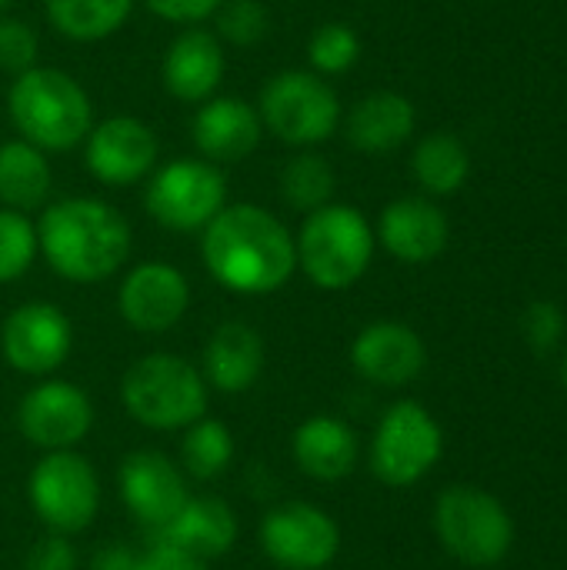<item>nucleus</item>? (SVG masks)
<instances>
[{"label":"nucleus","instance_id":"obj_10","mask_svg":"<svg viewBox=\"0 0 567 570\" xmlns=\"http://www.w3.org/2000/svg\"><path fill=\"white\" fill-rule=\"evenodd\" d=\"M30 504L53 534L87 531L100 508V481L87 458L74 451H50L30 474Z\"/></svg>","mask_w":567,"mask_h":570},{"label":"nucleus","instance_id":"obj_11","mask_svg":"<svg viewBox=\"0 0 567 570\" xmlns=\"http://www.w3.org/2000/svg\"><path fill=\"white\" fill-rule=\"evenodd\" d=\"M261 548L277 568L324 570L341 551V531L328 511L291 501L264 514Z\"/></svg>","mask_w":567,"mask_h":570},{"label":"nucleus","instance_id":"obj_12","mask_svg":"<svg viewBox=\"0 0 567 570\" xmlns=\"http://www.w3.org/2000/svg\"><path fill=\"white\" fill-rule=\"evenodd\" d=\"M74 347V327L67 314L47 301H30L10 311L0 331L3 361L27 377L53 374Z\"/></svg>","mask_w":567,"mask_h":570},{"label":"nucleus","instance_id":"obj_30","mask_svg":"<svg viewBox=\"0 0 567 570\" xmlns=\"http://www.w3.org/2000/svg\"><path fill=\"white\" fill-rule=\"evenodd\" d=\"M37 224L20 210H0V284L23 277L37 257Z\"/></svg>","mask_w":567,"mask_h":570},{"label":"nucleus","instance_id":"obj_8","mask_svg":"<svg viewBox=\"0 0 567 570\" xmlns=\"http://www.w3.org/2000/svg\"><path fill=\"white\" fill-rule=\"evenodd\" d=\"M224 204H227V180L211 160L177 157L157 167L144 190V207L150 220L174 234L204 230Z\"/></svg>","mask_w":567,"mask_h":570},{"label":"nucleus","instance_id":"obj_27","mask_svg":"<svg viewBox=\"0 0 567 570\" xmlns=\"http://www.w3.org/2000/svg\"><path fill=\"white\" fill-rule=\"evenodd\" d=\"M411 170L414 180L434 194V197H451L465 187L468 174H471V157L465 150V144L451 134H431L418 144L414 157H411Z\"/></svg>","mask_w":567,"mask_h":570},{"label":"nucleus","instance_id":"obj_32","mask_svg":"<svg viewBox=\"0 0 567 570\" xmlns=\"http://www.w3.org/2000/svg\"><path fill=\"white\" fill-rule=\"evenodd\" d=\"M217 40H227L234 47H254L267 37L271 17L261 0H224L214 10Z\"/></svg>","mask_w":567,"mask_h":570},{"label":"nucleus","instance_id":"obj_20","mask_svg":"<svg viewBox=\"0 0 567 570\" xmlns=\"http://www.w3.org/2000/svg\"><path fill=\"white\" fill-rule=\"evenodd\" d=\"M448 217L438 204L424 197H401L381 210L378 240L404 264H428L448 247Z\"/></svg>","mask_w":567,"mask_h":570},{"label":"nucleus","instance_id":"obj_24","mask_svg":"<svg viewBox=\"0 0 567 570\" xmlns=\"http://www.w3.org/2000/svg\"><path fill=\"white\" fill-rule=\"evenodd\" d=\"M294 461L297 468L314 481H344L358 464V434L341 421L328 414L307 417L294 431Z\"/></svg>","mask_w":567,"mask_h":570},{"label":"nucleus","instance_id":"obj_29","mask_svg":"<svg viewBox=\"0 0 567 570\" xmlns=\"http://www.w3.org/2000/svg\"><path fill=\"white\" fill-rule=\"evenodd\" d=\"M281 197L291 210L311 214L334 197V170L321 154H297L281 170Z\"/></svg>","mask_w":567,"mask_h":570},{"label":"nucleus","instance_id":"obj_17","mask_svg":"<svg viewBox=\"0 0 567 570\" xmlns=\"http://www.w3.org/2000/svg\"><path fill=\"white\" fill-rule=\"evenodd\" d=\"M351 364L371 384L404 387V384H411L424 371L428 351H424V341L408 324L378 321V324H368L354 337Z\"/></svg>","mask_w":567,"mask_h":570},{"label":"nucleus","instance_id":"obj_21","mask_svg":"<svg viewBox=\"0 0 567 570\" xmlns=\"http://www.w3.org/2000/svg\"><path fill=\"white\" fill-rule=\"evenodd\" d=\"M150 541L180 548L201 561L224 558L237 541V514L217 498H187L164 528L150 531Z\"/></svg>","mask_w":567,"mask_h":570},{"label":"nucleus","instance_id":"obj_40","mask_svg":"<svg viewBox=\"0 0 567 570\" xmlns=\"http://www.w3.org/2000/svg\"><path fill=\"white\" fill-rule=\"evenodd\" d=\"M7 3H10V0H0V13H3V10H7Z\"/></svg>","mask_w":567,"mask_h":570},{"label":"nucleus","instance_id":"obj_1","mask_svg":"<svg viewBox=\"0 0 567 570\" xmlns=\"http://www.w3.org/2000/svg\"><path fill=\"white\" fill-rule=\"evenodd\" d=\"M201 257L221 287L247 297L281 291L297 271L294 234L257 204H224L204 227Z\"/></svg>","mask_w":567,"mask_h":570},{"label":"nucleus","instance_id":"obj_31","mask_svg":"<svg viewBox=\"0 0 567 570\" xmlns=\"http://www.w3.org/2000/svg\"><path fill=\"white\" fill-rule=\"evenodd\" d=\"M358 57H361V40L348 23H324L307 40V60H311L314 73H321V77L351 70L358 63Z\"/></svg>","mask_w":567,"mask_h":570},{"label":"nucleus","instance_id":"obj_25","mask_svg":"<svg viewBox=\"0 0 567 570\" xmlns=\"http://www.w3.org/2000/svg\"><path fill=\"white\" fill-rule=\"evenodd\" d=\"M53 170L40 147L27 140H7L0 147V204L7 210H40L50 197Z\"/></svg>","mask_w":567,"mask_h":570},{"label":"nucleus","instance_id":"obj_34","mask_svg":"<svg viewBox=\"0 0 567 570\" xmlns=\"http://www.w3.org/2000/svg\"><path fill=\"white\" fill-rule=\"evenodd\" d=\"M521 331H525V341L538 351V354H548L551 347L561 344L565 337V314L558 304L551 301H535L525 317H521Z\"/></svg>","mask_w":567,"mask_h":570},{"label":"nucleus","instance_id":"obj_6","mask_svg":"<svg viewBox=\"0 0 567 570\" xmlns=\"http://www.w3.org/2000/svg\"><path fill=\"white\" fill-rule=\"evenodd\" d=\"M434 531L451 558L468 568L505 561L515 541V521L505 504L481 488H448L434 504Z\"/></svg>","mask_w":567,"mask_h":570},{"label":"nucleus","instance_id":"obj_37","mask_svg":"<svg viewBox=\"0 0 567 570\" xmlns=\"http://www.w3.org/2000/svg\"><path fill=\"white\" fill-rule=\"evenodd\" d=\"M137 570H207V561L170 544H150V551L137 558Z\"/></svg>","mask_w":567,"mask_h":570},{"label":"nucleus","instance_id":"obj_19","mask_svg":"<svg viewBox=\"0 0 567 570\" xmlns=\"http://www.w3.org/2000/svg\"><path fill=\"white\" fill-rule=\"evenodd\" d=\"M160 80L170 97L184 104H204L224 80V47L217 33L204 27H184L160 63Z\"/></svg>","mask_w":567,"mask_h":570},{"label":"nucleus","instance_id":"obj_26","mask_svg":"<svg viewBox=\"0 0 567 570\" xmlns=\"http://www.w3.org/2000/svg\"><path fill=\"white\" fill-rule=\"evenodd\" d=\"M137 0H43L50 27L77 43H97L117 33Z\"/></svg>","mask_w":567,"mask_h":570},{"label":"nucleus","instance_id":"obj_36","mask_svg":"<svg viewBox=\"0 0 567 570\" xmlns=\"http://www.w3.org/2000/svg\"><path fill=\"white\" fill-rule=\"evenodd\" d=\"M27 570H77V551L63 534H47L27 558Z\"/></svg>","mask_w":567,"mask_h":570},{"label":"nucleus","instance_id":"obj_33","mask_svg":"<svg viewBox=\"0 0 567 570\" xmlns=\"http://www.w3.org/2000/svg\"><path fill=\"white\" fill-rule=\"evenodd\" d=\"M37 67V33L20 17L0 13V73H23Z\"/></svg>","mask_w":567,"mask_h":570},{"label":"nucleus","instance_id":"obj_28","mask_svg":"<svg viewBox=\"0 0 567 570\" xmlns=\"http://www.w3.org/2000/svg\"><path fill=\"white\" fill-rule=\"evenodd\" d=\"M234 461V438L221 421L201 417L187 428L180 441V468L194 481H211L224 474Z\"/></svg>","mask_w":567,"mask_h":570},{"label":"nucleus","instance_id":"obj_22","mask_svg":"<svg viewBox=\"0 0 567 570\" xmlns=\"http://www.w3.org/2000/svg\"><path fill=\"white\" fill-rule=\"evenodd\" d=\"M264 371V341L244 321L221 324L204 347V381L221 394H241L254 387Z\"/></svg>","mask_w":567,"mask_h":570},{"label":"nucleus","instance_id":"obj_18","mask_svg":"<svg viewBox=\"0 0 567 570\" xmlns=\"http://www.w3.org/2000/svg\"><path fill=\"white\" fill-rule=\"evenodd\" d=\"M264 124L257 107L241 97H211L197 107L190 120L194 147L211 164H241L261 144Z\"/></svg>","mask_w":567,"mask_h":570},{"label":"nucleus","instance_id":"obj_15","mask_svg":"<svg viewBox=\"0 0 567 570\" xmlns=\"http://www.w3.org/2000/svg\"><path fill=\"white\" fill-rule=\"evenodd\" d=\"M187 307H190L187 277L164 261L137 264L117 291V311L124 324L140 334H164L177 327Z\"/></svg>","mask_w":567,"mask_h":570},{"label":"nucleus","instance_id":"obj_4","mask_svg":"<svg viewBox=\"0 0 567 570\" xmlns=\"http://www.w3.org/2000/svg\"><path fill=\"white\" fill-rule=\"evenodd\" d=\"M374 244L378 237L358 207L324 204L301 224L294 240L297 267L321 291H348L368 274Z\"/></svg>","mask_w":567,"mask_h":570},{"label":"nucleus","instance_id":"obj_35","mask_svg":"<svg viewBox=\"0 0 567 570\" xmlns=\"http://www.w3.org/2000/svg\"><path fill=\"white\" fill-rule=\"evenodd\" d=\"M150 13H157L160 20H170V23H201L207 17H214V10L224 3V0H140Z\"/></svg>","mask_w":567,"mask_h":570},{"label":"nucleus","instance_id":"obj_3","mask_svg":"<svg viewBox=\"0 0 567 570\" xmlns=\"http://www.w3.org/2000/svg\"><path fill=\"white\" fill-rule=\"evenodd\" d=\"M7 110L20 140L47 150H74L94 127V107L87 90L57 67H30L13 77L7 90Z\"/></svg>","mask_w":567,"mask_h":570},{"label":"nucleus","instance_id":"obj_16","mask_svg":"<svg viewBox=\"0 0 567 570\" xmlns=\"http://www.w3.org/2000/svg\"><path fill=\"white\" fill-rule=\"evenodd\" d=\"M120 498L127 511L150 531L164 528L187 504V481L177 464L157 451H134L120 464Z\"/></svg>","mask_w":567,"mask_h":570},{"label":"nucleus","instance_id":"obj_9","mask_svg":"<svg viewBox=\"0 0 567 570\" xmlns=\"http://www.w3.org/2000/svg\"><path fill=\"white\" fill-rule=\"evenodd\" d=\"M444 434L418 401H398L384 411L371 441V471L388 488L418 484L441 458Z\"/></svg>","mask_w":567,"mask_h":570},{"label":"nucleus","instance_id":"obj_38","mask_svg":"<svg viewBox=\"0 0 567 570\" xmlns=\"http://www.w3.org/2000/svg\"><path fill=\"white\" fill-rule=\"evenodd\" d=\"M137 558L127 544H107L94 554L90 570H137Z\"/></svg>","mask_w":567,"mask_h":570},{"label":"nucleus","instance_id":"obj_13","mask_svg":"<svg viewBox=\"0 0 567 570\" xmlns=\"http://www.w3.org/2000/svg\"><path fill=\"white\" fill-rule=\"evenodd\" d=\"M157 134L137 117H107L90 127L84 140V164L94 180L107 187H130L157 167Z\"/></svg>","mask_w":567,"mask_h":570},{"label":"nucleus","instance_id":"obj_5","mask_svg":"<svg viewBox=\"0 0 567 570\" xmlns=\"http://www.w3.org/2000/svg\"><path fill=\"white\" fill-rule=\"evenodd\" d=\"M127 414L150 431H180L207 414L204 374L177 354H147L120 381Z\"/></svg>","mask_w":567,"mask_h":570},{"label":"nucleus","instance_id":"obj_39","mask_svg":"<svg viewBox=\"0 0 567 570\" xmlns=\"http://www.w3.org/2000/svg\"><path fill=\"white\" fill-rule=\"evenodd\" d=\"M561 384H565V391H567V357H565V364H561Z\"/></svg>","mask_w":567,"mask_h":570},{"label":"nucleus","instance_id":"obj_2","mask_svg":"<svg viewBox=\"0 0 567 570\" xmlns=\"http://www.w3.org/2000/svg\"><path fill=\"white\" fill-rule=\"evenodd\" d=\"M37 247L50 271L70 284H100L130 257V224L97 197H63L37 220Z\"/></svg>","mask_w":567,"mask_h":570},{"label":"nucleus","instance_id":"obj_14","mask_svg":"<svg viewBox=\"0 0 567 570\" xmlns=\"http://www.w3.org/2000/svg\"><path fill=\"white\" fill-rule=\"evenodd\" d=\"M94 424L90 397L70 381H43L17 407L20 434L43 451H74Z\"/></svg>","mask_w":567,"mask_h":570},{"label":"nucleus","instance_id":"obj_23","mask_svg":"<svg viewBox=\"0 0 567 570\" xmlns=\"http://www.w3.org/2000/svg\"><path fill=\"white\" fill-rule=\"evenodd\" d=\"M414 104L394 90H378L358 100L344 120V137L361 154L398 150L414 134Z\"/></svg>","mask_w":567,"mask_h":570},{"label":"nucleus","instance_id":"obj_7","mask_svg":"<svg viewBox=\"0 0 567 570\" xmlns=\"http://www.w3.org/2000/svg\"><path fill=\"white\" fill-rule=\"evenodd\" d=\"M261 124L291 147H314L341 127V100L334 87L314 70L274 73L257 100Z\"/></svg>","mask_w":567,"mask_h":570}]
</instances>
